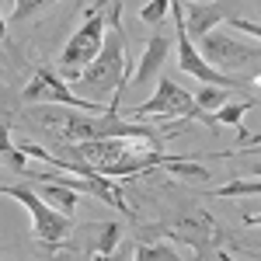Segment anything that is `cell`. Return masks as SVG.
Wrapping results in <instances>:
<instances>
[{
	"label": "cell",
	"mask_w": 261,
	"mask_h": 261,
	"mask_svg": "<svg viewBox=\"0 0 261 261\" xmlns=\"http://www.w3.org/2000/svg\"><path fill=\"white\" fill-rule=\"evenodd\" d=\"M73 146L84 161L94 164L98 174H108V178H115V174L129 178V174H140L146 167H167V171L185 174V178H209L205 167L164 153L161 136H112V140H87L73 143Z\"/></svg>",
	"instance_id": "1"
},
{
	"label": "cell",
	"mask_w": 261,
	"mask_h": 261,
	"mask_svg": "<svg viewBox=\"0 0 261 261\" xmlns=\"http://www.w3.org/2000/svg\"><path fill=\"white\" fill-rule=\"evenodd\" d=\"M122 91L112 94L108 112L94 115H81V112H56V108H39L35 119L49 133V140L56 143H87V140H112V136H157L150 125L140 122H125V115H119Z\"/></svg>",
	"instance_id": "2"
},
{
	"label": "cell",
	"mask_w": 261,
	"mask_h": 261,
	"mask_svg": "<svg viewBox=\"0 0 261 261\" xmlns=\"http://www.w3.org/2000/svg\"><path fill=\"white\" fill-rule=\"evenodd\" d=\"M77 84L91 98L125 91V35H122V4L119 0H112L108 28H105V45H101L98 60L84 70Z\"/></svg>",
	"instance_id": "3"
},
{
	"label": "cell",
	"mask_w": 261,
	"mask_h": 261,
	"mask_svg": "<svg viewBox=\"0 0 261 261\" xmlns=\"http://www.w3.org/2000/svg\"><path fill=\"white\" fill-rule=\"evenodd\" d=\"M122 115H129V119H195V122H205V125H216L213 112H205L195 101V94H188L171 77H161L153 98L129 108V112H122Z\"/></svg>",
	"instance_id": "4"
},
{
	"label": "cell",
	"mask_w": 261,
	"mask_h": 261,
	"mask_svg": "<svg viewBox=\"0 0 261 261\" xmlns=\"http://www.w3.org/2000/svg\"><path fill=\"white\" fill-rule=\"evenodd\" d=\"M105 28H108V14L101 11L98 4L87 11V18L84 24L73 32V39L63 45V56H60V70L66 77H73V81H81V73L91 66V63L98 60L101 45H105Z\"/></svg>",
	"instance_id": "5"
},
{
	"label": "cell",
	"mask_w": 261,
	"mask_h": 261,
	"mask_svg": "<svg viewBox=\"0 0 261 261\" xmlns=\"http://www.w3.org/2000/svg\"><path fill=\"white\" fill-rule=\"evenodd\" d=\"M4 195H11V199H18L28 213H32V230H35V237L39 244L45 247H56L70 237V213H63L56 205H49L45 199H39L32 188H21V185H4Z\"/></svg>",
	"instance_id": "6"
},
{
	"label": "cell",
	"mask_w": 261,
	"mask_h": 261,
	"mask_svg": "<svg viewBox=\"0 0 261 261\" xmlns=\"http://www.w3.org/2000/svg\"><path fill=\"white\" fill-rule=\"evenodd\" d=\"M199 53H202V60L209 63V66H216V70H223V73H226V70H244L247 63H254L261 56L258 45L233 39V35H226V32H209V35H202Z\"/></svg>",
	"instance_id": "7"
},
{
	"label": "cell",
	"mask_w": 261,
	"mask_h": 261,
	"mask_svg": "<svg viewBox=\"0 0 261 261\" xmlns=\"http://www.w3.org/2000/svg\"><path fill=\"white\" fill-rule=\"evenodd\" d=\"M171 237L178 244H188L199 258H205L209 251H216L226 244V233H223V226L216 223L213 213H205V209H195V213H185L174 226H171Z\"/></svg>",
	"instance_id": "8"
},
{
	"label": "cell",
	"mask_w": 261,
	"mask_h": 261,
	"mask_svg": "<svg viewBox=\"0 0 261 261\" xmlns=\"http://www.w3.org/2000/svg\"><path fill=\"white\" fill-rule=\"evenodd\" d=\"M24 101H56V105H66V108H81V112H108V105H98L94 98H77L66 84L49 73V70H39L32 81L24 84Z\"/></svg>",
	"instance_id": "9"
},
{
	"label": "cell",
	"mask_w": 261,
	"mask_h": 261,
	"mask_svg": "<svg viewBox=\"0 0 261 261\" xmlns=\"http://www.w3.org/2000/svg\"><path fill=\"white\" fill-rule=\"evenodd\" d=\"M167 53H171V39H167V32H157L153 39L146 42V49H143L140 66H136V73H133V84H150L153 81V77L161 73Z\"/></svg>",
	"instance_id": "10"
},
{
	"label": "cell",
	"mask_w": 261,
	"mask_h": 261,
	"mask_svg": "<svg viewBox=\"0 0 261 261\" xmlns=\"http://www.w3.org/2000/svg\"><path fill=\"white\" fill-rule=\"evenodd\" d=\"M230 14L223 11L220 4H188L185 7V24H188V35H195V39H202V35H209L220 21H226Z\"/></svg>",
	"instance_id": "11"
},
{
	"label": "cell",
	"mask_w": 261,
	"mask_h": 261,
	"mask_svg": "<svg viewBox=\"0 0 261 261\" xmlns=\"http://www.w3.org/2000/svg\"><path fill=\"white\" fill-rule=\"evenodd\" d=\"M39 195L49 202V205L63 209V213H73V209H77V188H73V185H63V181L39 178Z\"/></svg>",
	"instance_id": "12"
},
{
	"label": "cell",
	"mask_w": 261,
	"mask_h": 261,
	"mask_svg": "<svg viewBox=\"0 0 261 261\" xmlns=\"http://www.w3.org/2000/svg\"><path fill=\"white\" fill-rule=\"evenodd\" d=\"M230 91H233V87H216V84H202V91L195 94V101H199L205 112H216V108H223V105L230 101Z\"/></svg>",
	"instance_id": "13"
},
{
	"label": "cell",
	"mask_w": 261,
	"mask_h": 261,
	"mask_svg": "<svg viewBox=\"0 0 261 261\" xmlns=\"http://www.w3.org/2000/svg\"><path fill=\"white\" fill-rule=\"evenodd\" d=\"M216 199H233V195H261V178H241V181H230L213 192Z\"/></svg>",
	"instance_id": "14"
},
{
	"label": "cell",
	"mask_w": 261,
	"mask_h": 261,
	"mask_svg": "<svg viewBox=\"0 0 261 261\" xmlns=\"http://www.w3.org/2000/svg\"><path fill=\"white\" fill-rule=\"evenodd\" d=\"M133 258L136 261H178V251L171 244H140L133 251Z\"/></svg>",
	"instance_id": "15"
},
{
	"label": "cell",
	"mask_w": 261,
	"mask_h": 261,
	"mask_svg": "<svg viewBox=\"0 0 261 261\" xmlns=\"http://www.w3.org/2000/svg\"><path fill=\"white\" fill-rule=\"evenodd\" d=\"M258 101H241V105H223V108H216L213 112V119H216V125H241L244 112H251Z\"/></svg>",
	"instance_id": "16"
},
{
	"label": "cell",
	"mask_w": 261,
	"mask_h": 261,
	"mask_svg": "<svg viewBox=\"0 0 261 261\" xmlns=\"http://www.w3.org/2000/svg\"><path fill=\"white\" fill-rule=\"evenodd\" d=\"M53 4H60V0H14V11H11V21H14V24H21V21L35 18L39 11H45V7H53Z\"/></svg>",
	"instance_id": "17"
},
{
	"label": "cell",
	"mask_w": 261,
	"mask_h": 261,
	"mask_svg": "<svg viewBox=\"0 0 261 261\" xmlns=\"http://www.w3.org/2000/svg\"><path fill=\"white\" fill-rule=\"evenodd\" d=\"M119 233H122L119 223H105V226H101V233H98V254L108 258V254L115 251V244H119Z\"/></svg>",
	"instance_id": "18"
},
{
	"label": "cell",
	"mask_w": 261,
	"mask_h": 261,
	"mask_svg": "<svg viewBox=\"0 0 261 261\" xmlns=\"http://www.w3.org/2000/svg\"><path fill=\"white\" fill-rule=\"evenodd\" d=\"M171 4H174V0H150V4L140 11V21H146V24H161L164 14L171 11Z\"/></svg>",
	"instance_id": "19"
},
{
	"label": "cell",
	"mask_w": 261,
	"mask_h": 261,
	"mask_svg": "<svg viewBox=\"0 0 261 261\" xmlns=\"http://www.w3.org/2000/svg\"><path fill=\"white\" fill-rule=\"evenodd\" d=\"M230 28H241V32H247V35H254V39H261V21H247V18H233L230 14Z\"/></svg>",
	"instance_id": "20"
},
{
	"label": "cell",
	"mask_w": 261,
	"mask_h": 261,
	"mask_svg": "<svg viewBox=\"0 0 261 261\" xmlns=\"http://www.w3.org/2000/svg\"><path fill=\"white\" fill-rule=\"evenodd\" d=\"M244 226H261V213H244Z\"/></svg>",
	"instance_id": "21"
},
{
	"label": "cell",
	"mask_w": 261,
	"mask_h": 261,
	"mask_svg": "<svg viewBox=\"0 0 261 261\" xmlns=\"http://www.w3.org/2000/svg\"><path fill=\"white\" fill-rule=\"evenodd\" d=\"M244 171H247V174H254V178H261V161L251 164V167H244Z\"/></svg>",
	"instance_id": "22"
},
{
	"label": "cell",
	"mask_w": 261,
	"mask_h": 261,
	"mask_svg": "<svg viewBox=\"0 0 261 261\" xmlns=\"http://www.w3.org/2000/svg\"><path fill=\"white\" fill-rule=\"evenodd\" d=\"M185 4H209V0H185Z\"/></svg>",
	"instance_id": "23"
},
{
	"label": "cell",
	"mask_w": 261,
	"mask_h": 261,
	"mask_svg": "<svg viewBox=\"0 0 261 261\" xmlns=\"http://www.w3.org/2000/svg\"><path fill=\"white\" fill-rule=\"evenodd\" d=\"M258 84H261V73H258Z\"/></svg>",
	"instance_id": "24"
}]
</instances>
